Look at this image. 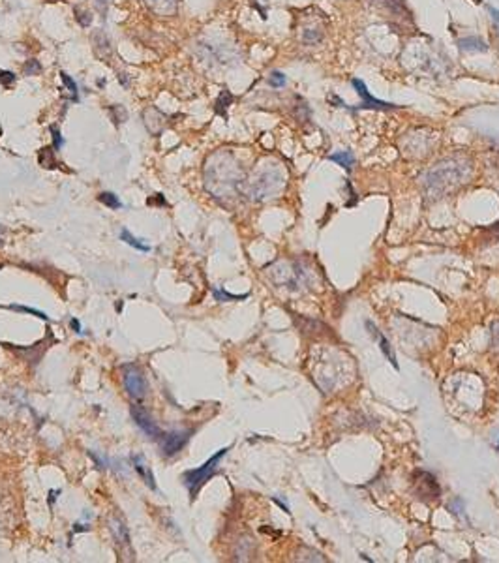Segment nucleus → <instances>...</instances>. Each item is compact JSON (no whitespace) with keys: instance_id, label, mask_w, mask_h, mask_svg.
<instances>
[{"instance_id":"obj_1","label":"nucleus","mask_w":499,"mask_h":563,"mask_svg":"<svg viewBox=\"0 0 499 563\" xmlns=\"http://www.w3.org/2000/svg\"><path fill=\"white\" fill-rule=\"evenodd\" d=\"M471 177V161L464 156H448L437 161L422 175V186L430 199H441L446 193L458 190Z\"/></svg>"},{"instance_id":"obj_2","label":"nucleus","mask_w":499,"mask_h":563,"mask_svg":"<svg viewBox=\"0 0 499 563\" xmlns=\"http://www.w3.org/2000/svg\"><path fill=\"white\" fill-rule=\"evenodd\" d=\"M205 184L216 197H229L244 186V177L231 152H216L207 161Z\"/></svg>"},{"instance_id":"obj_3","label":"nucleus","mask_w":499,"mask_h":563,"mask_svg":"<svg viewBox=\"0 0 499 563\" xmlns=\"http://www.w3.org/2000/svg\"><path fill=\"white\" fill-rule=\"evenodd\" d=\"M248 193L255 201H263L268 197H274L278 191L284 188V175L274 167V169H265L257 173L252 181L246 184Z\"/></svg>"},{"instance_id":"obj_4","label":"nucleus","mask_w":499,"mask_h":563,"mask_svg":"<svg viewBox=\"0 0 499 563\" xmlns=\"http://www.w3.org/2000/svg\"><path fill=\"white\" fill-rule=\"evenodd\" d=\"M227 451H229V447H223V449H220L214 456H210L205 464H203L201 468H195V469H190V471H186L184 473V484L188 486V490H190V496L191 498H195L197 496V492H199V488H201L203 484L209 481V479L214 475V471L218 469V464H220V460H222L225 455H227Z\"/></svg>"},{"instance_id":"obj_5","label":"nucleus","mask_w":499,"mask_h":563,"mask_svg":"<svg viewBox=\"0 0 499 563\" xmlns=\"http://www.w3.org/2000/svg\"><path fill=\"white\" fill-rule=\"evenodd\" d=\"M351 85H353V88L357 90V94L361 96V104L353 107L355 111H357V109L391 111V109H396V107H398V106H393V104H387V102H383V100H377V98H373V96L370 94V90H368V86L364 85L361 79H353V81H351Z\"/></svg>"},{"instance_id":"obj_6","label":"nucleus","mask_w":499,"mask_h":563,"mask_svg":"<svg viewBox=\"0 0 499 563\" xmlns=\"http://www.w3.org/2000/svg\"><path fill=\"white\" fill-rule=\"evenodd\" d=\"M415 494L422 501H436L441 494V488L430 473L417 471L415 473Z\"/></svg>"},{"instance_id":"obj_7","label":"nucleus","mask_w":499,"mask_h":563,"mask_svg":"<svg viewBox=\"0 0 499 563\" xmlns=\"http://www.w3.org/2000/svg\"><path fill=\"white\" fill-rule=\"evenodd\" d=\"M122 381H124V387H126L130 396L139 400L147 394V379L135 366H124L122 368Z\"/></svg>"},{"instance_id":"obj_8","label":"nucleus","mask_w":499,"mask_h":563,"mask_svg":"<svg viewBox=\"0 0 499 563\" xmlns=\"http://www.w3.org/2000/svg\"><path fill=\"white\" fill-rule=\"evenodd\" d=\"M190 430H173L167 432L161 437V455L165 456H175L179 451L184 449V445L190 439Z\"/></svg>"},{"instance_id":"obj_9","label":"nucleus","mask_w":499,"mask_h":563,"mask_svg":"<svg viewBox=\"0 0 499 563\" xmlns=\"http://www.w3.org/2000/svg\"><path fill=\"white\" fill-rule=\"evenodd\" d=\"M131 417H133V421H135V425L147 434V436L150 437H159L161 436V432H159L158 425L152 421V417H150L145 409H141L139 405H133L131 407Z\"/></svg>"},{"instance_id":"obj_10","label":"nucleus","mask_w":499,"mask_h":563,"mask_svg":"<svg viewBox=\"0 0 499 563\" xmlns=\"http://www.w3.org/2000/svg\"><path fill=\"white\" fill-rule=\"evenodd\" d=\"M364 325H366V329H368V332H370V336H372L373 340L377 342V346L381 348L383 355L389 359V362L393 364L394 368H398V362H396V353H394L393 346H391V342L385 338V334H383L381 330H379L377 327H375V325H373L372 321H366Z\"/></svg>"},{"instance_id":"obj_11","label":"nucleus","mask_w":499,"mask_h":563,"mask_svg":"<svg viewBox=\"0 0 499 563\" xmlns=\"http://www.w3.org/2000/svg\"><path fill=\"white\" fill-rule=\"evenodd\" d=\"M458 47L466 53H484L488 51V43L484 42L482 38L477 36H469V38H460L458 40Z\"/></svg>"},{"instance_id":"obj_12","label":"nucleus","mask_w":499,"mask_h":563,"mask_svg":"<svg viewBox=\"0 0 499 563\" xmlns=\"http://www.w3.org/2000/svg\"><path fill=\"white\" fill-rule=\"evenodd\" d=\"M147 4L158 15H175L179 8V0H147Z\"/></svg>"},{"instance_id":"obj_13","label":"nucleus","mask_w":499,"mask_h":563,"mask_svg":"<svg viewBox=\"0 0 499 563\" xmlns=\"http://www.w3.org/2000/svg\"><path fill=\"white\" fill-rule=\"evenodd\" d=\"M131 462H133V468H135V471H137L139 475L143 477V481L149 484L152 490H156V483H154V475H152V471L149 469V466L145 464V458L141 456V455H135V456H131Z\"/></svg>"},{"instance_id":"obj_14","label":"nucleus","mask_w":499,"mask_h":563,"mask_svg":"<svg viewBox=\"0 0 499 563\" xmlns=\"http://www.w3.org/2000/svg\"><path fill=\"white\" fill-rule=\"evenodd\" d=\"M231 104H233V94H231L227 88H223L222 92H220V96H218V100H216V104H214V109H216L218 115L227 117V109H229Z\"/></svg>"},{"instance_id":"obj_15","label":"nucleus","mask_w":499,"mask_h":563,"mask_svg":"<svg viewBox=\"0 0 499 563\" xmlns=\"http://www.w3.org/2000/svg\"><path fill=\"white\" fill-rule=\"evenodd\" d=\"M330 161H336V163H340L341 167L345 171H351L353 169V165H355V158H353V154H351L349 150H343V152H334V154H330L329 156Z\"/></svg>"},{"instance_id":"obj_16","label":"nucleus","mask_w":499,"mask_h":563,"mask_svg":"<svg viewBox=\"0 0 499 563\" xmlns=\"http://www.w3.org/2000/svg\"><path fill=\"white\" fill-rule=\"evenodd\" d=\"M120 241H124L128 246L135 248V250H139V252H150V244H145V242H141V239L133 237V235L130 233L128 229H122V231H120Z\"/></svg>"},{"instance_id":"obj_17","label":"nucleus","mask_w":499,"mask_h":563,"mask_svg":"<svg viewBox=\"0 0 499 563\" xmlns=\"http://www.w3.org/2000/svg\"><path fill=\"white\" fill-rule=\"evenodd\" d=\"M111 530H113V535H115V539L118 542H122V544L130 542V533H128V528L124 526L122 520H118V518L111 520Z\"/></svg>"},{"instance_id":"obj_18","label":"nucleus","mask_w":499,"mask_h":563,"mask_svg":"<svg viewBox=\"0 0 499 563\" xmlns=\"http://www.w3.org/2000/svg\"><path fill=\"white\" fill-rule=\"evenodd\" d=\"M98 199H100V203H104L105 207L113 209V211H117V209H120V207H122L120 199H118L115 193H111V191H102V193L98 195Z\"/></svg>"},{"instance_id":"obj_19","label":"nucleus","mask_w":499,"mask_h":563,"mask_svg":"<svg viewBox=\"0 0 499 563\" xmlns=\"http://www.w3.org/2000/svg\"><path fill=\"white\" fill-rule=\"evenodd\" d=\"M323 40V30L321 28H306L302 32V42L306 45H315Z\"/></svg>"},{"instance_id":"obj_20","label":"nucleus","mask_w":499,"mask_h":563,"mask_svg":"<svg viewBox=\"0 0 499 563\" xmlns=\"http://www.w3.org/2000/svg\"><path fill=\"white\" fill-rule=\"evenodd\" d=\"M109 115H111L115 124H122V122L128 120V113L122 106H111L109 107Z\"/></svg>"},{"instance_id":"obj_21","label":"nucleus","mask_w":499,"mask_h":563,"mask_svg":"<svg viewBox=\"0 0 499 563\" xmlns=\"http://www.w3.org/2000/svg\"><path fill=\"white\" fill-rule=\"evenodd\" d=\"M94 45H96V53H100V51H102V47H104V51H105L107 56L111 54V45H109V40H107L105 34L98 32V34L94 36Z\"/></svg>"},{"instance_id":"obj_22","label":"nucleus","mask_w":499,"mask_h":563,"mask_svg":"<svg viewBox=\"0 0 499 563\" xmlns=\"http://www.w3.org/2000/svg\"><path fill=\"white\" fill-rule=\"evenodd\" d=\"M40 163H42L43 167H49V169L56 165V161H54V158H53V150L49 149V147H47V149H43L42 152H40Z\"/></svg>"},{"instance_id":"obj_23","label":"nucleus","mask_w":499,"mask_h":563,"mask_svg":"<svg viewBox=\"0 0 499 563\" xmlns=\"http://www.w3.org/2000/svg\"><path fill=\"white\" fill-rule=\"evenodd\" d=\"M23 74L25 75H40L42 74V64L38 62V60H34V58H30L28 62L23 66Z\"/></svg>"},{"instance_id":"obj_24","label":"nucleus","mask_w":499,"mask_h":563,"mask_svg":"<svg viewBox=\"0 0 499 563\" xmlns=\"http://www.w3.org/2000/svg\"><path fill=\"white\" fill-rule=\"evenodd\" d=\"M60 79H62V83L66 85V88L70 90V96H72V100H77V85H75V81L70 77V75L66 74V72H60Z\"/></svg>"},{"instance_id":"obj_25","label":"nucleus","mask_w":499,"mask_h":563,"mask_svg":"<svg viewBox=\"0 0 499 563\" xmlns=\"http://www.w3.org/2000/svg\"><path fill=\"white\" fill-rule=\"evenodd\" d=\"M212 293L216 300H242V298L248 297V295H231V293H227L223 289H212Z\"/></svg>"},{"instance_id":"obj_26","label":"nucleus","mask_w":499,"mask_h":563,"mask_svg":"<svg viewBox=\"0 0 499 563\" xmlns=\"http://www.w3.org/2000/svg\"><path fill=\"white\" fill-rule=\"evenodd\" d=\"M74 11H75V17H77V21H79L81 27H88V25L92 23V15H90V11L81 10V8H75Z\"/></svg>"},{"instance_id":"obj_27","label":"nucleus","mask_w":499,"mask_h":563,"mask_svg":"<svg viewBox=\"0 0 499 563\" xmlns=\"http://www.w3.org/2000/svg\"><path fill=\"white\" fill-rule=\"evenodd\" d=\"M268 85L274 86V88L284 86L286 85V75L282 74V72H272V74L268 75Z\"/></svg>"},{"instance_id":"obj_28","label":"nucleus","mask_w":499,"mask_h":563,"mask_svg":"<svg viewBox=\"0 0 499 563\" xmlns=\"http://www.w3.org/2000/svg\"><path fill=\"white\" fill-rule=\"evenodd\" d=\"M10 308H13V310H19V312H26V314H34V316H36V318H40V319H45V321H47V314H43V312H40V310H34V308H26V306H10Z\"/></svg>"},{"instance_id":"obj_29","label":"nucleus","mask_w":499,"mask_h":563,"mask_svg":"<svg viewBox=\"0 0 499 563\" xmlns=\"http://www.w3.org/2000/svg\"><path fill=\"white\" fill-rule=\"evenodd\" d=\"M15 81V75L11 74V72H6V70H0V85L4 86H10L11 83Z\"/></svg>"},{"instance_id":"obj_30","label":"nucleus","mask_w":499,"mask_h":563,"mask_svg":"<svg viewBox=\"0 0 499 563\" xmlns=\"http://www.w3.org/2000/svg\"><path fill=\"white\" fill-rule=\"evenodd\" d=\"M51 134H53V147L54 149H60L62 147V135H60V132L56 130V126H51Z\"/></svg>"},{"instance_id":"obj_31","label":"nucleus","mask_w":499,"mask_h":563,"mask_svg":"<svg viewBox=\"0 0 499 563\" xmlns=\"http://www.w3.org/2000/svg\"><path fill=\"white\" fill-rule=\"evenodd\" d=\"M492 346L499 349V323H494L492 327Z\"/></svg>"},{"instance_id":"obj_32","label":"nucleus","mask_w":499,"mask_h":563,"mask_svg":"<svg viewBox=\"0 0 499 563\" xmlns=\"http://www.w3.org/2000/svg\"><path fill=\"white\" fill-rule=\"evenodd\" d=\"M70 325H72V329H74L77 334H81V332H83V329H81V323H79V319L72 318V319H70Z\"/></svg>"},{"instance_id":"obj_33","label":"nucleus","mask_w":499,"mask_h":563,"mask_svg":"<svg viewBox=\"0 0 499 563\" xmlns=\"http://www.w3.org/2000/svg\"><path fill=\"white\" fill-rule=\"evenodd\" d=\"M490 13H492V17H494V21H496V25H499V11L494 10V8H488Z\"/></svg>"},{"instance_id":"obj_34","label":"nucleus","mask_w":499,"mask_h":563,"mask_svg":"<svg viewBox=\"0 0 499 563\" xmlns=\"http://www.w3.org/2000/svg\"><path fill=\"white\" fill-rule=\"evenodd\" d=\"M118 77H120V81H122V85L126 86L128 85V79H126V74H118Z\"/></svg>"},{"instance_id":"obj_35","label":"nucleus","mask_w":499,"mask_h":563,"mask_svg":"<svg viewBox=\"0 0 499 563\" xmlns=\"http://www.w3.org/2000/svg\"><path fill=\"white\" fill-rule=\"evenodd\" d=\"M49 2H56V0H49Z\"/></svg>"},{"instance_id":"obj_36","label":"nucleus","mask_w":499,"mask_h":563,"mask_svg":"<svg viewBox=\"0 0 499 563\" xmlns=\"http://www.w3.org/2000/svg\"><path fill=\"white\" fill-rule=\"evenodd\" d=\"M498 449H499V441H498Z\"/></svg>"}]
</instances>
